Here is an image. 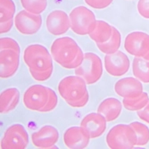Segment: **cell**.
I'll use <instances>...</instances> for the list:
<instances>
[{
  "mask_svg": "<svg viewBox=\"0 0 149 149\" xmlns=\"http://www.w3.org/2000/svg\"><path fill=\"white\" fill-rule=\"evenodd\" d=\"M23 60L32 78L37 81H46L53 73V61L48 50L42 45L28 46L23 52Z\"/></svg>",
  "mask_w": 149,
  "mask_h": 149,
  "instance_id": "cell-1",
  "label": "cell"
},
{
  "mask_svg": "<svg viewBox=\"0 0 149 149\" xmlns=\"http://www.w3.org/2000/svg\"><path fill=\"white\" fill-rule=\"evenodd\" d=\"M53 59L64 69H76L82 63L84 54L70 37L56 38L51 46Z\"/></svg>",
  "mask_w": 149,
  "mask_h": 149,
  "instance_id": "cell-2",
  "label": "cell"
},
{
  "mask_svg": "<svg viewBox=\"0 0 149 149\" xmlns=\"http://www.w3.org/2000/svg\"><path fill=\"white\" fill-rule=\"evenodd\" d=\"M58 91L61 97L72 107L81 108L88 103L87 83L79 76H67L61 79Z\"/></svg>",
  "mask_w": 149,
  "mask_h": 149,
  "instance_id": "cell-3",
  "label": "cell"
},
{
  "mask_svg": "<svg viewBox=\"0 0 149 149\" xmlns=\"http://www.w3.org/2000/svg\"><path fill=\"white\" fill-rule=\"evenodd\" d=\"M58 97L50 88L42 85H33L27 88L23 95V104L27 109L48 113L56 107Z\"/></svg>",
  "mask_w": 149,
  "mask_h": 149,
  "instance_id": "cell-4",
  "label": "cell"
},
{
  "mask_svg": "<svg viewBox=\"0 0 149 149\" xmlns=\"http://www.w3.org/2000/svg\"><path fill=\"white\" fill-rule=\"evenodd\" d=\"M137 143V135L130 125L118 124L106 136V144L111 149H130Z\"/></svg>",
  "mask_w": 149,
  "mask_h": 149,
  "instance_id": "cell-5",
  "label": "cell"
},
{
  "mask_svg": "<svg viewBox=\"0 0 149 149\" xmlns=\"http://www.w3.org/2000/svg\"><path fill=\"white\" fill-rule=\"evenodd\" d=\"M72 31L78 35H88L96 27L97 19L95 13L86 6H77L70 13Z\"/></svg>",
  "mask_w": 149,
  "mask_h": 149,
  "instance_id": "cell-6",
  "label": "cell"
},
{
  "mask_svg": "<svg viewBox=\"0 0 149 149\" xmlns=\"http://www.w3.org/2000/svg\"><path fill=\"white\" fill-rule=\"evenodd\" d=\"M103 74V63L100 57L94 53L84 54L83 62L75 69V75L82 78L88 85L95 84Z\"/></svg>",
  "mask_w": 149,
  "mask_h": 149,
  "instance_id": "cell-7",
  "label": "cell"
},
{
  "mask_svg": "<svg viewBox=\"0 0 149 149\" xmlns=\"http://www.w3.org/2000/svg\"><path fill=\"white\" fill-rule=\"evenodd\" d=\"M124 48L131 56L149 61V35L142 31H134L127 35Z\"/></svg>",
  "mask_w": 149,
  "mask_h": 149,
  "instance_id": "cell-8",
  "label": "cell"
},
{
  "mask_svg": "<svg viewBox=\"0 0 149 149\" xmlns=\"http://www.w3.org/2000/svg\"><path fill=\"white\" fill-rule=\"evenodd\" d=\"M29 144V135L22 124H13L7 128L1 140L3 149H24Z\"/></svg>",
  "mask_w": 149,
  "mask_h": 149,
  "instance_id": "cell-9",
  "label": "cell"
},
{
  "mask_svg": "<svg viewBox=\"0 0 149 149\" xmlns=\"http://www.w3.org/2000/svg\"><path fill=\"white\" fill-rule=\"evenodd\" d=\"M15 25L20 33L23 35H32L39 31L42 25V18L39 15L22 10L16 15Z\"/></svg>",
  "mask_w": 149,
  "mask_h": 149,
  "instance_id": "cell-10",
  "label": "cell"
},
{
  "mask_svg": "<svg viewBox=\"0 0 149 149\" xmlns=\"http://www.w3.org/2000/svg\"><path fill=\"white\" fill-rule=\"evenodd\" d=\"M130 62L123 52L117 51L104 56V68L107 73L113 77H120L126 74L130 69Z\"/></svg>",
  "mask_w": 149,
  "mask_h": 149,
  "instance_id": "cell-11",
  "label": "cell"
},
{
  "mask_svg": "<svg viewBox=\"0 0 149 149\" xmlns=\"http://www.w3.org/2000/svg\"><path fill=\"white\" fill-rule=\"evenodd\" d=\"M20 49L4 48L0 53V76L2 79H8L13 76L19 67Z\"/></svg>",
  "mask_w": 149,
  "mask_h": 149,
  "instance_id": "cell-12",
  "label": "cell"
},
{
  "mask_svg": "<svg viewBox=\"0 0 149 149\" xmlns=\"http://www.w3.org/2000/svg\"><path fill=\"white\" fill-rule=\"evenodd\" d=\"M46 25L49 33L56 36L63 35L71 28L70 17L62 10H55L47 15Z\"/></svg>",
  "mask_w": 149,
  "mask_h": 149,
  "instance_id": "cell-13",
  "label": "cell"
},
{
  "mask_svg": "<svg viewBox=\"0 0 149 149\" xmlns=\"http://www.w3.org/2000/svg\"><path fill=\"white\" fill-rule=\"evenodd\" d=\"M58 140L59 132L51 125L43 126L31 135V142L38 148H56Z\"/></svg>",
  "mask_w": 149,
  "mask_h": 149,
  "instance_id": "cell-14",
  "label": "cell"
},
{
  "mask_svg": "<svg viewBox=\"0 0 149 149\" xmlns=\"http://www.w3.org/2000/svg\"><path fill=\"white\" fill-rule=\"evenodd\" d=\"M88 133L79 126H73L67 129L63 134V143L70 149H83L86 148L90 140Z\"/></svg>",
  "mask_w": 149,
  "mask_h": 149,
  "instance_id": "cell-15",
  "label": "cell"
},
{
  "mask_svg": "<svg viewBox=\"0 0 149 149\" xmlns=\"http://www.w3.org/2000/svg\"><path fill=\"white\" fill-rule=\"evenodd\" d=\"M114 91L123 98H132L143 93V86L141 81L136 77H127L117 81L114 85Z\"/></svg>",
  "mask_w": 149,
  "mask_h": 149,
  "instance_id": "cell-16",
  "label": "cell"
},
{
  "mask_svg": "<svg viewBox=\"0 0 149 149\" xmlns=\"http://www.w3.org/2000/svg\"><path fill=\"white\" fill-rule=\"evenodd\" d=\"M106 123V119L101 113H91L82 119L80 126L88 133L91 139H97L105 131Z\"/></svg>",
  "mask_w": 149,
  "mask_h": 149,
  "instance_id": "cell-17",
  "label": "cell"
},
{
  "mask_svg": "<svg viewBox=\"0 0 149 149\" xmlns=\"http://www.w3.org/2000/svg\"><path fill=\"white\" fill-rule=\"evenodd\" d=\"M121 109L123 104L118 99L108 97L101 102L97 108V113H101L107 121H113L120 116Z\"/></svg>",
  "mask_w": 149,
  "mask_h": 149,
  "instance_id": "cell-18",
  "label": "cell"
},
{
  "mask_svg": "<svg viewBox=\"0 0 149 149\" xmlns=\"http://www.w3.org/2000/svg\"><path fill=\"white\" fill-rule=\"evenodd\" d=\"M20 99V93L16 88L5 89L0 96V112L7 113L15 109Z\"/></svg>",
  "mask_w": 149,
  "mask_h": 149,
  "instance_id": "cell-19",
  "label": "cell"
},
{
  "mask_svg": "<svg viewBox=\"0 0 149 149\" xmlns=\"http://www.w3.org/2000/svg\"><path fill=\"white\" fill-rule=\"evenodd\" d=\"M113 31V26L107 23L104 21H97L96 27H95L94 31L88 34L90 38L97 43H104L106 42L109 39Z\"/></svg>",
  "mask_w": 149,
  "mask_h": 149,
  "instance_id": "cell-20",
  "label": "cell"
},
{
  "mask_svg": "<svg viewBox=\"0 0 149 149\" xmlns=\"http://www.w3.org/2000/svg\"><path fill=\"white\" fill-rule=\"evenodd\" d=\"M132 72L141 82L149 83V61L140 57H135L132 63Z\"/></svg>",
  "mask_w": 149,
  "mask_h": 149,
  "instance_id": "cell-21",
  "label": "cell"
},
{
  "mask_svg": "<svg viewBox=\"0 0 149 149\" xmlns=\"http://www.w3.org/2000/svg\"><path fill=\"white\" fill-rule=\"evenodd\" d=\"M121 42V37L120 31L113 27V31L112 37L107 40L106 42L104 43H97V48L105 55L108 54H113L117 52L120 48Z\"/></svg>",
  "mask_w": 149,
  "mask_h": 149,
  "instance_id": "cell-22",
  "label": "cell"
},
{
  "mask_svg": "<svg viewBox=\"0 0 149 149\" xmlns=\"http://www.w3.org/2000/svg\"><path fill=\"white\" fill-rule=\"evenodd\" d=\"M149 101V97L147 93L143 92L139 97H132V98H123V104L129 111H133V112H138L147 104Z\"/></svg>",
  "mask_w": 149,
  "mask_h": 149,
  "instance_id": "cell-23",
  "label": "cell"
},
{
  "mask_svg": "<svg viewBox=\"0 0 149 149\" xmlns=\"http://www.w3.org/2000/svg\"><path fill=\"white\" fill-rule=\"evenodd\" d=\"M137 135V143L136 146H143L149 142V129L143 123L139 121H133L130 124Z\"/></svg>",
  "mask_w": 149,
  "mask_h": 149,
  "instance_id": "cell-24",
  "label": "cell"
},
{
  "mask_svg": "<svg viewBox=\"0 0 149 149\" xmlns=\"http://www.w3.org/2000/svg\"><path fill=\"white\" fill-rule=\"evenodd\" d=\"M24 10L36 15L43 13L47 6V0H21Z\"/></svg>",
  "mask_w": 149,
  "mask_h": 149,
  "instance_id": "cell-25",
  "label": "cell"
},
{
  "mask_svg": "<svg viewBox=\"0 0 149 149\" xmlns=\"http://www.w3.org/2000/svg\"><path fill=\"white\" fill-rule=\"evenodd\" d=\"M0 22L13 19L15 13V5L13 0H0Z\"/></svg>",
  "mask_w": 149,
  "mask_h": 149,
  "instance_id": "cell-26",
  "label": "cell"
},
{
  "mask_svg": "<svg viewBox=\"0 0 149 149\" xmlns=\"http://www.w3.org/2000/svg\"><path fill=\"white\" fill-rule=\"evenodd\" d=\"M113 0H85V3L94 9H104L109 6Z\"/></svg>",
  "mask_w": 149,
  "mask_h": 149,
  "instance_id": "cell-27",
  "label": "cell"
},
{
  "mask_svg": "<svg viewBox=\"0 0 149 149\" xmlns=\"http://www.w3.org/2000/svg\"><path fill=\"white\" fill-rule=\"evenodd\" d=\"M138 11L145 19H149V0H139L138 3Z\"/></svg>",
  "mask_w": 149,
  "mask_h": 149,
  "instance_id": "cell-28",
  "label": "cell"
},
{
  "mask_svg": "<svg viewBox=\"0 0 149 149\" xmlns=\"http://www.w3.org/2000/svg\"><path fill=\"white\" fill-rule=\"evenodd\" d=\"M0 47H1V49H4V48L20 49L19 44L15 39H13L11 38H2L0 39Z\"/></svg>",
  "mask_w": 149,
  "mask_h": 149,
  "instance_id": "cell-29",
  "label": "cell"
},
{
  "mask_svg": "<svg viewBox=\"0 0 149 149\" xmlns=\"http://www.w3.org/2000/svg\"><path fill=\"white\" fill-rule=\"evenodd\" d=\"M137 114L142 120L146 121V123L149 124V101L143 109L137 112Z\"/></svg>",
  "mask_w": 149,
  "mask_h": 149,
  "instance_id": "cell-30",
  "label": "cell"
},
{
  "mask_svg": "<svg viewBox=\"0 0 149 149\" xmlns=\"http://www.w3.org/2000/svg\"><path fill=\"white\" fill-rule=\"evenodd\" d=\"M13 19L9 20L7 22L0 23V33L4 34V33H6V32L10 31L11 29H12V27H13Z\"/></svg>",
  "mask_w": 149,
  "mask_h": 149,
  "instance_id": "cell-31",
  "label": "cell"
}]
</instances>
